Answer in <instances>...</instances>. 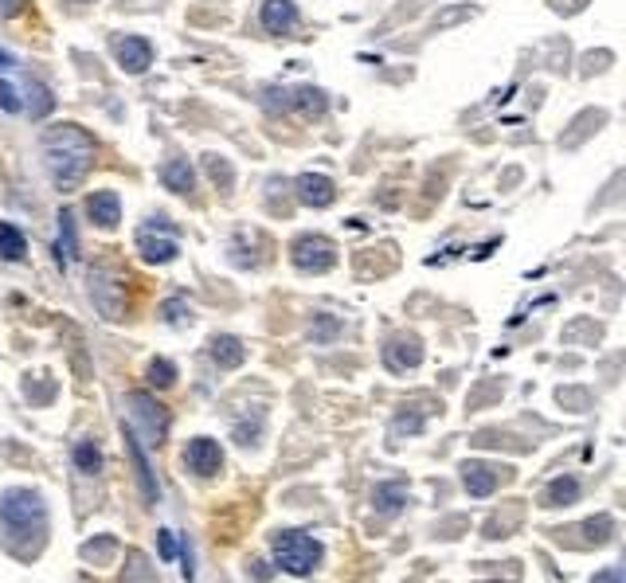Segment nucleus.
I'll use <instances>...</instances> for the list:
<instances>
[{
  "instance_id": "7ed1b4c3",
  "label": "nucleus",
  "mask_w": 626,
  "mask_h": 583,
  "mask_svg": "<svg viewBox=\"0 0 626 583\" xmlns=\"http://www.w3.org/2000/svg\"><path fill=\"white\" fill-rule=\"evenodd\" d=\"M0 525L12 533V537H36L44 533L47 525V509L40 494L32 490H8L0 497Z\"/></svg>"
},
{
  "instance_id": "cd10ccee",
  "label": "nucleus",
  "mask_w": 626,
  "mask_h": 583,
  "mask_svg": "<svg viewBox=\"0 0 626 583\" xmlns=\"http://www.w3.org/2000/svg\"><path fill=\"white\" fill-rule=\"evenodd\" d=\"M4 67H12V55H8V51H0V71H4Z\"/></svg>"
},
{
  "instance_id": "a211bd4d",
  "label": "nucleus",
  "mask_w": 626,
  "mask_h": 583,
  "mask_svg": "<svg viewBox=\"0 0 626 583\" xmlns=\"http://www.w3.org/2000/svg\"><path fill=\"white\" fill-rule=\"evenodd\" d=\"M372 501H376V509H384V513H400L403 501H407V490H403L400 482H388V486H376Z\"/></svg>"
},
{
  "instance_id": "20e7f679",
  "label": "nucleus",
  "mask_w": 626,
  "mask_h": 583,
  "mask_svg": "<svg viewBox=\"0 0 626 583\" xmlns=\"http://www.w3.org/2000/svg\"><path fill=\"white\" fill-rule=\"evenodd\" d=\"M126 415H130V423H126V431H141L145 435V443H161L165 439V411L161 404L149 396V392H134L130 400H126Z\"/></svg>"
},
{
  "instance_id": "f03ea898",
  "label": "nucleus",
  "mask_w": 626,
  "mask_h": 583,
  "mask_svg": "<svg viewBox=\"0 0 626 583\" xmlns=\"http://www.w3.org/2000/svg\"><path fill=\"white\" fill-rule=\"evenodd\" d=\"M270 548H274V564L282 568V572H290V576H310L313 568L321 564V540H313L310 533H302V529H282V533H274L270 540Z\"/></svg>"
},
{
  "instance_id": "aec40b11",
  "label": "nucleus",
  "mask_w": 626,
  "mask_h": 583,
  "mask_svg": "<svg viewBox=\"0 0 626 583\" xmlns=\"http://www.w3.org/2000/svg\"><path fill=\"white\" fill-rule=\"evenodd\" d=\"M75 462H79L83 474H94V470L102 466V454L90 447V443H79V447H75Z\"/></svg>"
},
{
  "instance_id": "9b49d317",
  "label": "nucleus",
  "mask_w": 626,
  "mask_h": 583,
  "mask_svg": "<svg viewBox=\"0 0 626 583\" xmlns=\"http://www.w3.org/2000/svg\"><path fill=\"white\" fill-rule=\"evenodd\" d=\"M259 20H263V28H267V32L282 36V32H290V28L298 24V8H294V0H267Z\"/></svg>"
},
{
  "instance_id": "6ab92c4d",
  "label": "nucleus",
  "mask_w": 626,
  "mask_h": 583,
  "mask_svg": "<svg viewBox=\"0 0 626 583\" xmlns=\"http://www.w3.org/2000/svg\"><path fill=\"white\" fill-rule=\"evenodd\" d=\"M173 380H177V368H173L169 360H153V364H149V384H153V388H169Z\"/></svg>"
},
{
  "instance_id": "412c9836",
  "label": "nucleus",
  "mask_w": 626,
  "mask_h": 583,
  "mask_svg": "<svg viewBox=\"0 0 626 583\" xmlns=\"http://www.w3.org/2000/svg\"><path fill=\"white\" fill-rule=\"evenodd\" d=\"M28 94H36V106H32V114H36V118H44L47 110H51V94H47L40 83H32V79H28ZM28 102H32V98H28Z\"/></svg>"
},
{
  "instance_id": "393cba45",
  "label": "nucleus",
  "mask_w": 626,
  "mask_h": 583,
  "mask_svg": "<svg viewBox=\"0 0 626 583\" xmlns=\"http://www.w3.org/2000/svg\"><path fill=\"white\" fill-rule=\"evenodd\" d=\"M157 540H161V556H165V560H173V556H177V540H173V533H169V529H161Z\"/></svg>"
},
{
  "instance_id": "1a4fd4ad",
  "label": "nucleus",
  "mask_w": 626,
  "mask_h": 583,
  "mask_svg": "<svg viewBox=\"0 0 626 583\" xmlns=\"http://www.w3.org/2000/svg\"><path fill=\"white\" fill-rule=\"evenodd\" d=\"M298 196H302V204H310V208H329V204L337 200V188H333L329 177L302 173V177H298Z\"/></svg>"
},
{
  "instance_id": "5701e85b",
  "label": "nucleus",
  "mask_w": 626,
  "mask_h": 583,
  "mask_svg": "<svg viewBox=\"0 0 626 583\" xmlns=\"http://www.w3.org/2000/svg\"><path fill=\"white\" fill-rule=\"evenodd\" d=\"M0 106H4L8 114H16V110H20V98H16V90L8 87V83H0Z\"/></svg>"
},
{
  "instance_id": "9d476101",
  "label": "nucleus",
  "mask_w": 626,
  "mask_h": 583,
  "mask_svg": "<svg viewBox=\"0 0 626 583\" xmlns=\"http://www.w3.org/2000/svg\"><path fill=\"white\" fill-rule=\"evenodd\" d=\"M87 216L102 231H110V227H118V220H122V200L114 192H94L87 200Z\"/></svg>"
},
{
  "instance_id": "bb28decb",
  "label": "nucleus",
  "mask_w": 626,
  "mask_h": 583,
  "mask_svg": "<svg viewBox=\"0 0 626 583\" xmlns=\"http://www.w3.org/2000/svg\"><path fill=\"white\" fill-rule=\"evenodd\" d=\"M24 8V0H0V16H16Z\"/></svg>"
},
{
  "instance_id": "f8f14e48",
  "label": "nucleus",
  "mask_w": 626,
  "mask_h": 583,
  "mask_svg": "<svg viewBox=\"0 0 626 583\" xmlns=\"http://www.w3.org/2000/svg\"><path fill=\"white\" fill-rule=\"evenodd\" d=\"M462 482L474 497H490L497 490V470L486 466V462H466L462 466Z\"/></svg>"
},
{
  "instance_id": "2eb2a0df",
  "label": "nucleus",
  "mask_w": 626,
  "mask_h": 583,
  "mask_svg": "<svg viewBox=\"0 0 626 583\" xmlns=\"http://www.w3.org/2000/svg\"><path fill=\"white\" fill-rule=\"evenodd\" d=\"M24 251H28L24 235H20V231H16L12 224H0V259L16 263V259H24Z\"/></svg>"
},
{
  "instance_id": "a878e982",
  "label": "nucleus",
  "mask_w": 626,
  "mask_h": 583,
  "mask_svg": "<svg viewBox=\"0 0 626 583\" xmlns=\"http://www.w3.org/2000/svg\"><path fill=\"white\" fill-rule=\"evenodd\" d=\"M165 317H169V321H184V302H169V306H165Z\"/></svg>"
},
{
  "instance_id": "4be33fe9",
  "label": "nucleus",
  "mask_w": 626,
  "mask_h": 583,
  "mask_svg": "<svg viewBox=\"0 0 626 583\" xmlns=\"http://www.w3.org/2000/svg\"><path fill=\"white\" fill-rule=\"evenodd\" d=\"M591 583H626V572L615 564V568H603V572H595L591 576Z\"/></svg>"
},
{
  "instance_id": "6e6552de",
  "label": "nucleus",
  "mask_w": 626,
  "mask_h": 583,
  "mask_svg": "<svg viewBox=\"0 0 626 583\" xmlns=\"http://www.w3.org/2000/svg\"><path fill=\"white\" fill-rule=\"evenodd\" d=\"M118 63H122V71L141 75V71L153 63V44H149V40H141V36H126V40H118Z\"/></svg>"
},
{
  "instance_id": "dca6fc26",
  "label": "nucleus",
  "mask_w": 626,
  "mask_h": 583,
  "mask_svg": "<svg viewBox=\"0 0 626 583\" xmlns=\"http://www.w3.org/2000/svg\"><path fill=\"white\" fill-rule=\"evenodd\" d=\"M212 360L220 368H235V364H243V345L235 337H216L212 341Z\"/></svg>"
},
{
  "instance_id": "4468645a",
  "label": "nucleus",
  "mask_w": 626,
  "mask_h": 583,
  "mask_svg": "<svg viewBox=\"0 0 626 583\" xmlns=\"http://www.w3.org/2000/svg\"><path fill=\"white\" fill-rule=\"evenodd\" d=\"M161 180H165V188H173V192H192V165L188 161H169L165 169H161Z\"/></svg>"
},
{
  "instance_id": "423d86ee",
  "label": "nucleus",
  "mask_w": 626,
  "mask_h": 583,
  "mask_svg": "<svg viewBox=\"0 0 626 583\" xmlns=\"http://www.w3.org/2000/svg\"><path fill=\"white\" fill-rule=\"evenodd\" d=\"M184 462H188V470L212 478V474H220V466H224V450H220L216 439H192L188 450H184Z\"/></svg>"
},
{
  "instance_id": "0eeeda50",
  "label": "nucleus",
  "mask_w": 626,
  "mask_h": 583,
  "mask_svg": "<svg viewBox=\"0 0 626 583\" xmlns=\"http://www.w3.org/2000/svg\"><path fill=\"white\" fill-rule=\"evenodd\" d=\"M137 247H141V255L149 259V263H173L177 259V239L173 235H157V227H141V235H137Z\"/></svg>"
},
{
  "instance_id": "b1692460",
  "label": "nucleus",
  "mask_w": 626,
  "mask_h": 583,
  "mask_svg": "<svg viewBox=\"0 0 626 583\" xmlns=\"http://www.w3.org/2000/svg\"><path fill=\"white\" fill-rule=\"evenodd\" d=\"M607 529H611V517H599V521H587V537H591V540H607Z\"/></svg>"
},
{
  "instance_id": "f257e3e1",
  "label": "nucleus",
  "mask_w": 626,
  "mask_h": 583,
  "mask_svg": "<svg viewBox=\"0 0 626 583\" xmlns=\"http://www.w3.org/2000/svg\"><path fill=\"white\" fill-rule=\"evenodd\" d=\"M94 161V141L75 126H55L44 134V169L55 180L59 192H71L75 184H83Z\"/></svg>"
},
{
  "instance_id": "39448f33",
  "label": "nucleus",
  "mask_w": 626,
  "mask_h": 583,
  "mask_svg": "<svg viewBox=\"0 0 626 583\" xmlns=\"http://www.w3.org/2000/svg\"><path fill=\"white\" fill-rule=\"evenodd\" d=\"M333 259H337V251H333V243L329 239H321V235H306V239H298L294 243V267L298 270H329L333 267Z\"/></svg>"
},
{
  "instance_id": "f3484780",
  "label": "nucleus",
  "mask_w": 626,
  "mask_h": 583,
  "mask_svg": "<svg viewBox=\"0 0 626 583\" xmlns=\"http://www.w3.org/2000/svg\"><path fill=\"white\" fill-rule=\"evenodd\" d=\"M580 497V482L576 478H556L548 490H544V505H572Z\"/></svg>"
},
{
  "instance_id": "ddd939ff",
  "label": "nucleus",
  "mask_w": 626,
  "mask_h": 583,
  "mask_svg": "<svg viewBox=\"0 0 626 583\" xmlns=\"http://www.w3.org/2000/svg\"><path fill=\"white\" fill-rule=\"evenodd\" d=\"M55 255H59V263H63V267H71V263H75V255H79V235H75V216H71V212H63V216H59Z\"/></svg>"
}]
</instances>
